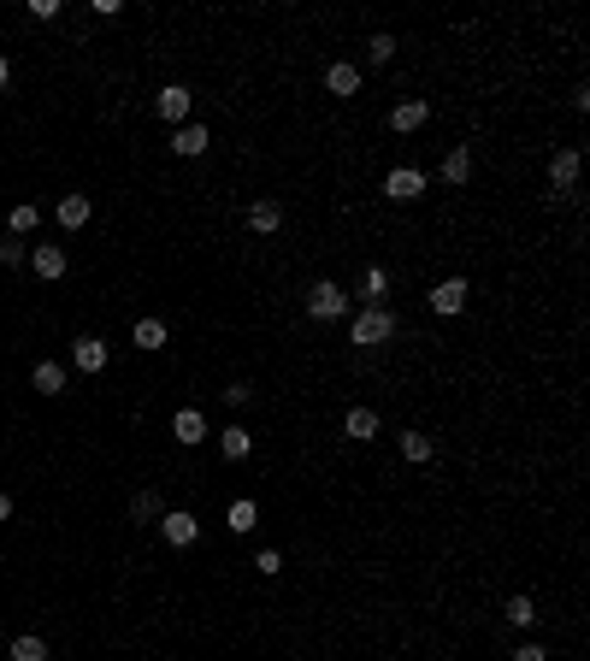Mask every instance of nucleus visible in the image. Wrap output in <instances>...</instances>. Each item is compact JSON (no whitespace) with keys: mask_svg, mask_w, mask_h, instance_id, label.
<instances>
[{"mask_svg":"<svg viewBox=\"0 0 590 661\" xmlns=\"http://www.w3.org/2000/svg\"><path fill=\"white\" fill-rule=\"evenodd\" d=\"M390 337H395V314H390V307H361L355 325H348V343H355V348H378V343H390Z\"/></svg>","mask_w":590,"mask_h":661,"instance_id":"nucleus-1","label":"nucleus"},{"mask_svg":"<svg viewBox=\"0 0 590 661\" xmlns=\"http://www.w3.org/2000/svg\"><path fill=\"white\" fill-rule=\"evenodd\" d=\"M307 314H313V319H343V314H348V290H343V283H325V278H319V283L307 290Z\"/></svg>","mask_w":590,"mask_h":661,"instance_id":"nucleus-2","label":"nucleus"},{"mask_svg":"<svg viewBox=\"0 0 590 661\" xmlns=\"http://www.w3.org/2000/svg\"><path fill=\"white\" fill-rule=\"evenodd\" d=\"M160 538H165L171 549H189V544L201 538V520H195L189 508H171V514H160Z\"/></svg>","mask_w":590,"mask_h":661,"instance_id":"nucleus-3","label":"nucleus"},{"mask_svg":"<svg viewBox=\"0 0 590 661\" xmlns=\"http://www.w3.org/2000/svg\"><path fill=\"white\" fill-rule=\"evenodd\" d=\"M384 195H390V201H419V195H426V171H413V165H395L390 178H384Z\"/></svg>","mask_w":590,"mask_h":661,"instance_id":"nucleus-4","label":"nucleus"},{"mask_svg":"<svg viewBox=\"0 0 590 661\" xmlns=\"http://www.w3.org/2000/svg\"><path fill=\"white\" fill-rule=\"evenodd\" d=\"M466 296H473V290H466V278H442L437 290H431V314H442V319H455L460 307H466Z\"/></svg>","mask_w":590,"mask_h":661,"instance_id":"nucleus-5","label":"nucleus"},{"mask_svg":"<svg viewBox=\"0 0 590 661\" xmlns=\"http://www.w3.org/2000/svg\"><path fill=\"white\" fill-rule=\"evenodd\" d=\"M189 100H195V95H189L183 83H165L160 95H154V113H160L165 124H183V118H189Z\"/></svg>","mask_w":590,"mask_h":661,"instance_id":"nucleus-6","label":"nucleus"},{"mask_svg":"<svg viewBox=\"0 0 590 661\" xmlns=\"http://www.w3.org/2000/svg\"><path fill=\"white\" fill-rule=\"evenodd\" d=\"M578 165H585V160H578V148H561L555 160H549V189H555V195H567V189L578 183Z\"/></svg>","mask_w":590,"mask_h":661,"instance_id":"nucleus-7","label":"nucleus"},{"mask_svg":"<svg viewBox=\"0 0 590 661\" xmlns=\"http://www.w3.org/2000/svg\"><path fill=\"white\" fill-rule=\"evenodd\" d=\"M30 266H36V278H66V248L60 243H36V254H30Z\"/></svg>","mask_w":590,"mask_h":661,"instance_id":"nucleus-8","label":"nucleus"},{"mask_svg":"<svg viewBox=\"0 0 590 661\" xmlns=\"http://www.w3.org/2000/svg\"><path fill=\"white\" fill-rule=\"evenodd\" d=\"M426 118H431L426 100H402V107L390 113V131H395V136H413V131H426Z\"/></svg>","mask_w":590,"mask_h":661,"instance_id":"nucleus-9","label":"nucleus"},{"mask_svg":"<svg viewBox=\"0 0 590 661\" xmlns=\"http://www.w3.org/2000/svg\"><path fill=\"white\" fill-rule=\"evenodd\" d=\"M207 142H213V136H207V124H178V131H171V148H178L183 160L207 154Z\"/></svg>","mask_w":590,"mask_h":661,"instance_id":"nucleus-10","label":"nucleus"},{"mask_svg":"<svg viewBox=\"0 0 590 661\" xmlns=\"http://www.w3.org/2000/svg\"><path fill=\"white\" fill-rule=\"evenodd\" d=\"M325 89H331V95H361V66L337 60V66L325 71Z\"/></svg>","mask_w":590,"mask_h":661,"instance_id":"nucleus-11","label":"nucleus"},{"mask_svg":"<svg viewBox=\"0 0 590 661\" xmlns=\"http://www.w3.org/2000/svg\"><path fill=\"white\" fill-rule=\"evenodd\" d=\"M71 361H77V372H100V366H107V343H100V337H77Z\"/></svg>","mask_w":590,"mask_h":661,"instance_id":"nucleus-12","label":"nucleus"},{"mask_svg":"<svg viewBox=\"0 0 590 661\" xmlns=\"http://www.w3.org/2000/svg\"><path fill=\"white\" fill-rule=\"evenodd\" d=\"M171 431H178V443H201V437H207V413H201V408H178Z\"/></svg>","mask_w":590,"mask_h":661,"instance_id":"nucleus-13","label":"nucleus"},{"mask_svg":"<svg viewBox=\"0 0 590 661\" xmlns=\"http://www.w3.org/2000/svg\"><path fill=\"white\" fill-rule=\"evenodd\" d=\"M343 431L355 437V443H372V437H378V413H372V408H348Z\"/></svg>","mask_w":590,"mask_h":661,"instance_id":"nucleus-14","label":"nucleus"},{"mask_svg":"<svg viewBox=\"0 0 590 661\" xmlns=\"http://www.w3.org/2000/svg\"><path fill=\"white\" fill-rule=\"evenodd\" d=\"M165 337H171L165 319H136V325H131V343L136 348H165Z\"/></svg>","mask_w":590,"mask_h":661,"instance_id":"nucleus-15","label":"nucleus"},{"mask_svg":"<svg viewBox=\"0 0 590 661\" xmlns=\"http://www.w3.org/2000/svg\"><path fill=\"white\" fill-rule=\"evenodd\" d=\"M60 225H66V231H83V225H89V195L71 189V195L60 201Z\"/></svg>","mask_w":590,"mask_h":661,"instance_id":"nucleus-16","label":"nucleus"},{"mask_svg":"<svg viewBox=\"0 0 590 661\" xmlns=\"http://www.w3.org/2000/svg\"><path fill=\"white\" fill-rule=\"evenodd\" d=\"M248 225H254V231L260 236H272L283 225V213H278V201H254V207H248Z\"/></svg>","mask_w":590,"mask_h":661,"instance_id":"nucleus-17","label":"nucleus"},{"mask_svg":"<svg viewBox=\"0 0 590 661\" xmlns=\"http://www.w3.org/2000/svg\"><path fill=\"white\" fill-rule=\"evenodd\" d=\"M384 290H390V272H384V266H366V278H361L366 307H384Z\"/></svg>","mask_w":590,"mask_h":661,"instance_id":"nucleus-18","label":"nucleus"},{"mask_svg":"<svg viewBox=\"0 0 590 661\" xmlns=\"http://www.w3.org/2000/svg\"><path fill=\"white\" fill-rule=\"evenodd\" d=\"M160 490H136L131 496V520H136V526H148V520H160Z\"/></svg>","mask_w":590,"mask_h":661,"instance_id":"nucleus-19","label":"nucleus"},{"mask_svg":"<svg viewBox=\"0 0 590 661\" xmlns=\"http://www.w3.org/2000/svg\"><path fill=\"white\" fill-rule=\"evenodd\" d=\"M36 390H42V396H60V390H66V366L42 361V366H36Z\"/></svg>","mask_w":590,"mask_h":661,"instance_id":"nucleus-20","label":"nucleus"},{"mask_svg":"<svg viewBox=\"0 0 590 661\" xmlns=\"http://www.w3.org/2000/svg\"><path fill=\"white\" fill-rule=\"evenodd\" d=\"M402 461H413V466H419V461H431V437H426V431H402Z\"/></svg>","mask_w":590,"mask_h":661,"instance_id":"nucleus-21","label":"nucleus"},{"mask_svg":"<svg viewBox=\"0 0 590 661\" xmlns=\"http://www.w3.org/2000/svg\"><path fill=\"white\" fill-rule=\"evenodd\" d=\"M466 178H473V154H466V148H455L449 160H442V183H455V189H460Z\"/></svg>","mask_w":590,"mask_h":661,"instance_id":"nucleus-22","label":"nucleus"},{"mask_svg":"<svg viewBox=\"0 0 590 661\" xmlns=\"http://www.w3.org/2000/svg\"><path fill=\"white\" fill-rule=\"evenodd\" d=\"M219 449H225V461H243V455H248V449H254V443H248V431H243V426H225V437H219Z\"/></svg>","mask_w":590,"mask_h":661,"instance_id":"nucleus-23","label":"nucleus"},{"mask_svg":"<svg viewBox=\"0 0 590 661\" xmlns=\"http://www.w3.org/2000/svg\"><path fill=\"white\" fill-rule=\"evenodd\" d=\"M12 661H48V644L36 632H24V638H12Z\"/></svg>","mask_w":590,"mask_h":661,"instance_id":"nucleus-24","label":"nucleus"},{"mask_svg":"<svg viewBox=\"0 0 590 661\" xmlns=\"http://www.w3.org/2000/svg\"><path fill=\"white\" fill-rule=\"evenodd\" d=\"M260 526V508L254 502H230V531H254Z\"/></svg>","mask_w":590,"mask_h":661,"instance_id":"nucleus-25","label":"nucleus"},{"mask_svg":"<svg viewBox=\"0 0 590 661\" xmlns=\"http://www.w3.org/2000/svg\"><path fill=\"white\" fill-rule=\"evenodd\" d=\"M366 60H372V66H390V60H395V36H384V30H378L372 42H366Z\"/></svg>","mask_w":590,"mask_h":661,"instance_id":"nucleus-26","label":"nucleus"},{"mask_svg":"<svg viewBox=\"0 0 590 661\" xmlns=\"http://www.w3.org/2000/svg\"><path fill=\"white\" fill-rule=\"evenodd\" d=\"M538 620V602L531 596H508V626H531Z\"/></svg>","mask_w":590,"mask_h":661,"instance_id":"nucleus-27","label":"nucleus"},{"mask_svg":"<svg viewBox=\"0 0 590 661\" xmlns=\"http://www.w3.org/2000/svg\"><path fill=\"white\" fill-rule=\"evenodd\" d=\"M6 225H12V236H24V231H36V225H42V213L24 201V207H12V219H6Z\"/></svg>","mask_w":590,"mask_h":661,"instance_id":"nucleus-28","label":"nucleus"},{"mask_svg":"<svg viewBox=\"0 0 590 661\" xmlns=\"http://www.w3.org/2000/svg\"><path fill=\"white\" fill-rule=\"evenodd\" d=\"M0 266H24V243L18 236H0Z\"/></svg>","mask_w":590,"mask_h":661,"instance_id":"nucleus-29","label":"nucleus"},{"mask_svg":"<svg viewBox=\"0 0 590 661\" xmlns=\"http://www.w3.org/2000/svg\"><path fill=\"white\" fill-rule=\"evenodd\" d=\"M254 567H260V573L272 578V573H278V567H283V555H278V549H260V555H254Z\"/></svg>","mask_w":590,"mask_h":661,"instance_id":"nucleus-30","label":"nucleus"},{"mask_svg":"<svg viewBox=\"0 0 590 661\" xmlns=\"http://www.w3.org/2000/svg\"><path fill=\"white\" fill-rule=\"evenodd\" d=\"M508 661H549V649H543V644H520Z\"/></svg>","mask_w":590,"mask_h":661,"instance_id":"nucleus-31","label":"nucleus"},{"mask_svg":"<svg viewBox=\"0 0 590 661\" xmlns=\"http://www.w3.org/2000/svg\"><path fill=\"white\" fill-rule=\"evenodd\" d=\"M30 18H60V0H30Z\"/></svg>","mask_w":590,"mask_h":661,"instance_id":"nucleus-32","label":"nucleus"},{"mask_svg":"<svg viewBox=\"0 0 590 661\" xmlns=\"http://www.w3.org/2000/svg\"><path fill=\"white\" fill-rule=\"evenodd\" d=\"M6 83H12V66H6V53H0V95H6Z\"/></svg>","mask_w":590,"mask_h":661,"instance_id":"nucleus-33","label":"nucleus"},{"mask_svg":"<svg viewBox=\"0 0 590 661\" xmlns=\"http://www.w3.org/2000/svg\"><path fill=\"white\" fill-rule=\"evenodd\" d=\"M0 520H12V496L0 490Z\"/></svg>","mask_w":590,"mask_h":661,"instance_id":"nucleus-34","label":"nucleus"}]
</instances>
